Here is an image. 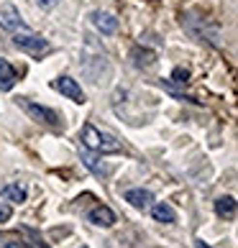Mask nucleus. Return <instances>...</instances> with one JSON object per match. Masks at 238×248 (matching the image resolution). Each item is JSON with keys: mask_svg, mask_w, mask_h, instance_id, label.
<instances>
[{"mask_svg": "<svg viewBox=\"0 0 238 248\" xmlns=\"http://www.w3.org/2000/svg\"><path fill=\"white\" fill-rule=\"evenodd\" d=\"M79 141H82V146H85L87 151H95V154H121L123 151V146L115 141V136L100 131V128H95L93 123L82 125Z\"/></svg>", "mask_w": 238, "mask_h": 248, "instance_id": "1", "label": "nucleus"}, {"mask_svg": "<svg viewBox=\"0 0 238 248\" xmlns=\"http://www.w3.org/2000/svg\"><path fill=\"white\" fill-rule=\"evenodd\" d=\"M13 44L21 51H26L29 57H44L51 46H49V41L44 39V36L39 33H31V31H16L13 33Z\"/></svg>", "mask_w": 238, "mask_h": 248, "instance_id": "2", "label": "nucleus"}, {"mask_svg": "<svg viewBox=\"0 0 238 248\" xmlns=\"http://www.w3.org/2000/svg\"><path fill=\"white\" fill-rule=\"evenodd\" d=\"M16 103H18V108H23L26 113H29L31 121L41 123V125H49V128H57L59 125L57 110H51L47 105H39V103H31V100H26V97H16Z\"/></svg>", "mask_w": 238, "mask_h": 248, "instance_id": "3", "label": "nucleus"}, {"mask_svg": "<svg viewBox=\"0 0 238 248\" xmlns=\"http://www.w3.org/2000/svg\"><path fill=\"white\" fill-rule=\"evenodd\" d=\"M51 87L57 90V93H62L64 97H69L72 103H77V105H82L85 103V93H82V87H79V82L75 79V77H69V75H62V77H57L51 82Z\"/></svg>", "mask_w": 238, "mask_h": 248, "instance_id": "4", "label": "nucleus"}, {"mask_svg": "<svg viewBox=\"0 0 238 248\" xmlns=\"http://www.w3.org/2000/svg\"><path fill=\"white\" fill-rule=\"evenodd\" d=\"M0 29H5V31H26V23H23V18L21 13H18V8L13 3H5V5H0Z\"/></svg>", "mask_w": 238, "mask_h": 248, "instance_id": "5", "label": "nucleus"}, {"mask_svg": "<svg viewBox=\"0 0 238 248\" xmlns=\"http://www.w3.org/2000/svg\"><path fill=\"white\" fill-rule=\"evenodd\" d=\"M90 21H93V26L100 31V33H105V36H111L118 31V18L113 13H105V11H93L90 13Z\"/></svg>", "mask_w": 238, "mask_h": 248, "instance_id": "6", "label": "nucleus"}, {"mask_svg": "<svg viewBox=\"0 0 238 248\" xmlns=\"http://www.w3.org/2000/svg\"><path fill=\"white\" fill-rule=\"evenodd\" d=\"M123 200L128 202V205H133L136 210H149L154 205V195L149 189H143V187H136V189H128Z\"/></svg>", "mask_w": 238, "mask_h": 248, "instance_id": "7", "label": "nucleus"}, {"mask_svg": "<svg viewBox=\"0 0 238 248\" xmlns=\"http://www.w3.org/2000/svg\"><path fill=\"white\" fill-rule=\"evenodd\" d=\"M87 220L93 225H97V228H113L115 225V213L111 207H105V205H97V207H93L87 213Z\"/></svg>", "mask_w": 238, "mask_h": 248, "instance_id": "8", "label": "nucleus"}, {"mask_svg": "<svg viewBox=\"0 0 238 248\" xmlns=\"http://www.w3.org/2000/svg\"><path fill=\"white\" fill-rule=\"evenodd\" d=\"M16 82H18V75H16V69L11 67V62L0 57V93H11V90L16 87Z\"/></svg>", "mask_w": 238, "mask_h": 248, "instance_id": "9", "label": "nucleus"}, {"mask_svg": "<svg viewBox=\"0 0 238 248\" xmlns=\"http://www.w3.org/2000/svg\"><path fill=\"white\" fill-rule=\"evenodd\" d=\"M149 210H151V215H154V220H157V223H167V225L177 223V213H175V207L167 205V202H154V205H151Z\"/></svg>", "mask_w": 238, "mask_h": 248, "instance_id": "10", "label": "nucleus"}, {"mask_svg": "<svg viewBox=\"0 0 238 248\" xmlns=\"http://www.w3.org/2000/svg\"><path fill=\"white\" fill-rule=\"evenodd\" d=\"M215 215H218V217L233 220V217H236V197H231V195L218 197V200H215Z\"/></svg>", "mask_w": 238, "mask_h": 248, "instance_id": "11", "label": "nucleus"}, {"mask_svg": "<svg viewBox=\"0 0 238 248\" xmlns=\"http://www.w3.org/2000/svg\"><path fill=\"white\" fill-rule=\"evenodd\" d=\"M0 195H3L8 202H26V189L21 185H5L0 189Z\"/></svg>", "mask_w": 238, "mask_h": 248, "instance_id": "12", "label": "nucleus"}, {"mask_svg": "<svg viewBox=\"0 0 238 248\" xmlns=\"http://www.w3.org/2000/svg\"><path fill=\"white\" fill-rule=\"evenodd\" d=\"M82 164H85V167H87L90 171H95L97 177H103V174H108V169H105V167H100L97 159H95V156L90 154V151H82Z\"/></svg>", "mask_w": 238, "mask_h": 248, "instance_id": "13", "label": "nucleus"}, {"mask_svg": "<svg viewBox=\"0 0 238 248\" xmlns=\"http://www.w3.org/2000/svg\"><path fill=\"white\" fill-rule=\"evenodd\" d=\"M154 62H157V59H154V54L151 51H141V49H136L133 51V64H136V67H151V64Z\"/></svg>", "mask_w": 238, "mask_h": 248, "instance_id": "14", "label": "nucleus"}, {"mask_svg": "<svg viewBox=\"0 0 238 248\" xmlns=\"http://www.w3.org/2000/svg\"><path fill=\"white\" fill-rule=\"evenodd\" d=\"M172 79L179 82V85H185V82L190 79V72H187V69H182V67H177L175 72H172Z\"/></svg>", "mask_w": 238, "mask_h": 248, "instance_id": "15", "label": "nucleus"}, {"mask_svg": "<svg viewBox=\"0 0 238 248\" xmlns=\"http://www.w3.org/2000/svg\"><path fill=\"white\" fill-rule=\"evenodd\" d=\"M11 217H13V210H11V205H5V202H0V223H8Z\"/></svg>", "mask_w": 238, "mask_h": 248, "instance_id": "16", "label": "nucleus"}, {"mask_svg": "<svg viewBox=\"0 0 238 248\" xmlns=\"http://www.w3.org/2000/svg\"><path fill=\"white\" fill-rule=\"evenodd\" d=\"M5 248H33V246L26 243V241H16V238H11V241H5Z\"/></svg>", "mask_w": 238, "mask_h": 248, "instance_id": "17", "label": "nucleus"}, {"mask_svg": "<svg viewBox=\"0 0 238 248\" xmlns=\"http://www.w3.org/2000/svg\"><path fill=\"white\" fill-rule=\"evenodd\" d=\"M57 3H59V0H36V5H39V8H54Z\"/></svg>", "mask_w": 238, "mask_h": 248, "instance_id": "18", "label": "nucleus"}, {"mask_svg": "<svg viewBox=\"0 0 238 248\" xmlns=\"http://www.w3.org/2000/svg\"><path fill=\"white\" fill-rule=\"evenodd\" d=\"M195 248H213V246H207L203 238H197V241H195Z\"/></svg>", "mask_w": 238, "mask_h": 248, "instance_id": "19", "label": "nucleus"}, {"mask_svg": "<svg viewBox=\"0 0 238 248\" xmlns=\"http://www.w3.org/2000/svg\"><path fill=\"white\" fill-rule=\"evenodd\" d=\"M82 248H87V246H82Z\"/></svg>", "mask_w": 238, "mask_h": 248, "instance_id": "20", "label": "nucleus"}]
</instances>
